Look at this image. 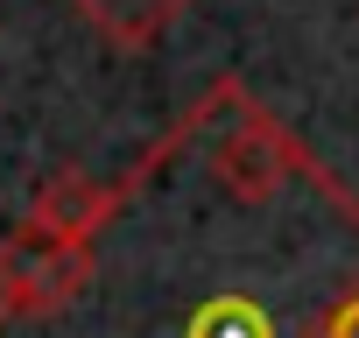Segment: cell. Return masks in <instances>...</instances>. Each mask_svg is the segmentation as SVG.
<instances>
[{
    "label": "cell",
    "instance_id": "obj_1",
    "mask_svg": "<svg viewBox=\"0 0 359 338\" xmlns=\"http://www.w3.org/2000/svg\"><path fill=\"white\" fill-rule=\"evenodd\" d=\"M99 254L85 240H64L36 219H22L15 233H0V324L8 317H50L71 296H85Z\"/></svg>",
    "mask_w": 359,
    "mask_h": 338
},
{
    "label": "cell",
    "instance_id": "obj_2",
    "mask_svg": "<svg viewBox=\"0 0 359 338\" xmlns=\"http://www.w3.org/2000/svg\"><path fill=\"white\" fill-rule=\"evenodd\" d=\"M296 169H303L310 184L324 177V169L296 148V134H289L268 106H254V99L240 92L233 113H226V134L212 141V177H219V191L240 198V205H268V198L296 177Z\"/></svg>",
    "mask_w": 359,
    "mask_h": 338
},
{
    "label": "cell",
    "instance_id": "obj_3",
    "mask_svg": "<svg viewBox=\"0 0 359 338\" xmlns=\"http://www.w3.org/2000/svg\"><path fill=\"white\" fill-rule=\"evenodd\" d=\"M191 8H198V0H71V15H78L85 29H99L113 50H127V57L155 50Z\"/></svg>",
    "mask_w": 359,
    "mask_h": 338
},
{
    "label": "cell",
    "instance_id": "obj_4",
    "mask_svg": "<svg viewBox=\"0 0 359 338\" xmlns=\"http://www.w3.org/2000/svg\"><path fill=\"white\" fill-rule=\"evenodd\" d=\"M184 338H275V317L254 303V296H212Z\"/></svg>",
    "mask_w": 359,
    "mask_h": 338
},
{
    "label": "cell",
    "instance_id": "obj_5",
    "mask_svg": "<svg viewBox=\"0 0 359 338\" xmlns=\"http://www.w3.org/2000/svg\"><path fill=\"white\" fill-rule=\"evenodd\" d=\"M310 338H359V289H352V296H338V303L310 324Z\"/></svg>",
    "mask_w": 359,
    "mask_h": 338
}]
</instances>
